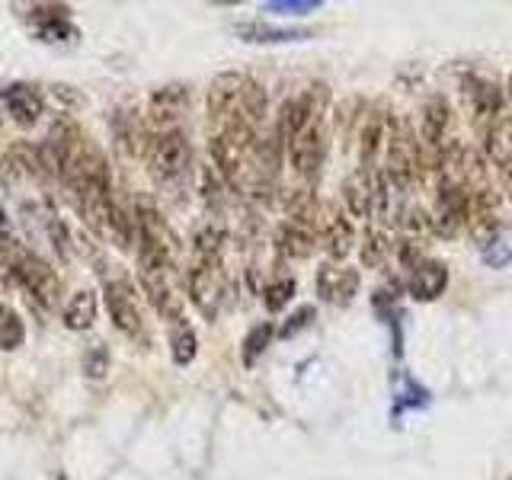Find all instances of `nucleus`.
Wrapping results in <instances>:
<instances>
[{
    "mask_svg": "<svg viewBox=\"0 0 512 480\" xmlns=\"http://www.w3.org/2000/svg\"><path fill=\"white\" fill-rule=\"evenodd\" d=\"M388 176L394 192H404L423 176V157H420V138L413 135L410 122L391 119L388 125V167L381 170Z\"/></svg>",
    "mask_w": 512,
    "mask_h": 480,
    "instance_id": "obj_1",
    "label": "nucleus"
},
{
    "mask_svg": "<svg viewBox=\"0 0 512 480\" xmlns=\"http://www.w3.org/2000/svg\"><path fill=\"white\" fill-rule=\"evenodd\" d=\"M84 135H80V128L74 119L68 116H58L52 122V128H48L45 141L39 144V157H42V170L58 176V180L68 183V176L77 164L80 151H84Z\"/></svg>",
    "mask_w": 512,
    "mask_h": 480,
    "instance_id": "obj_2",
    "label": "nucleus"
},
{
    "mask_svg": "<svg viewBox=\"0 0 512 480\" xmlns=\"http://www.w3.org/2000/svg\"><path fill=\"white\" fill-rule=\"evenodd\" d=\"M189 164H192V148H189L186 132L173 128V132L154 135L151 148H148V167L157 183H164V186L180 183L189 173Z\"/></svg>",
    "mask_w": 512,
    "mask_h": 480,
    "instance_id": "obj_3",
    "label": "nucleus"
},
{
    "mask_svg": "<svg viewBox=\"0 0 512 480\" xmlns=\"http://www.w3.org/2000/svg\"><path fill=\"white\" fill-rule=\"evenodd\" d=\"M10 272H13V279L42 304V308H55L58 304L61 279H58V272L42 260V256L26 253V250H13L10 253Z\"/></svg>",
    "mask_w": 512,
    "mask_h": 480,
    "instance_id": "obj_4",
    "label": "nucleus"
},
{
    "mask_svg": "<svg viewBox=\"0 0 512 480\" xmlns=\"http://www.w3.org/2000/svg\"><path fill=\"white\" fill-rule=\"evenodd\" d=\"M186 285H189V298L199 308V314L215 320L224 304V295H228V276H224L221 260H192Z\"/></svg>",
    "mask_w": 512,
    "mask_h": 480,
    "instance_id": "obj_5",
    "label": "nucleus"
},
{
    "mask_svg": "<svg viewBox=\"0 0 512 480\" xmlns=\"http://www.w3.org/2000/svg\"><path fill=\"white\" fill-rule=\"evenodd\" d=\"M468 186L455 176H439V192H436V205H432V231L439 237H455L464 224H468Z\"/></svg>",
    "mask_w": 512,
    "mask_h": 480,
    "instance_id": "obj_6",
    "label": "nucleus"
},
{
    "mask_svg": "<svg viewBox=\"0 0 512 480\" xmlns=\"http://www.w3.org/2000/svg\"><path fill=\"white\" fill-rule=\"evenodd\" d=\"M461 100H464V109H468V116L474 119V125L480 128H487L493 119H500L506 112L503 87L474 74L461 80Z\"/></svg>",
    "mask_w": 512,
    "mask_h": 480,
    "instance_id": "obj_7",
    "label": "nucleus"
},
{
    "mask_svg": "<svg viewBox=\"0 0 512 480\" xmlns=\"http://www.w3.org/2000/svg\"><path fill=\"white\" fill-rule=\"evenodd\" d=\"M288 160H292L295 173L301 180L314 183L317 180V170L324 164V128H320V119H314L308 128H301V132L288 141Z\"/></svg>",
    "mask_w": 512,
    "mask_h": 480,
    "instance_id": "obj_8",
    "label": "nucleus"
},
{
    "mask_svg": "<svg viewBox=\"0 0 512 480\" xmlns=\"http://www.w3.org/2000/svg\"><path fill=\"white\" fill-rule=\"evenodd\" d=\"M244 87H247V77L244 74H218L212 80V87H208V125L212 128H221L228 119L240 116V96H244Z\"/></svg>",
    "mask_w": 512,
    "mask_h": 480,
    "instance_id": "obj_9",
    "label": "nucleus"
},
{
    "mask_svg": "<svg viewBox=\"0 0 512 480\" xmlns=\"http://www.w3.org/2000/svg\"><path fill=\"white\" fill-rule=\"evenodd\" d=\"M106 308L112 324H116L125 336H141L144 333V320H141V308L135 298V288L128 279H112L106 282Z\"/></svg>",
    "mask_w": 512,
    "mask_h": 480,
    "instance_id": "obj_10",
    "label": "nucleus"
},
{
    "mask_svg": "<svg viewBox=\"0 0 512 480\" xmlns=\"http://www.w3.org/2000/svg\"><path fill=\"white\" fill-rule=\"evenodd\" d=\"M29 26L42 42H71L77 36L71 10L64 4H36L29 10Z\"/></svg>",
    "mask_w": 512,
    "mask_h": 480,
    "instance_id": "obj_11",
    "label": "nucleus"
},
{
    "mask_svg": "<svg viewBox=\"0 0 512 480\" xmlns=\"http://www.w3.org/2000/svg\"><path fill=\"white\" fill-rule=\"evenodd\" d=\"M189 106V90L183 84H167L151 93V103H148V116H151V125L157 132H173L176 122L186 112Z\"/></svg>",
    "mask_w": 512,
    "mask_h": 480,
    "instance_id": "obj_12",
    "label": "nucleus"
},
{
    "mask_svg": "<svg viewBox=\"0 0 512 480\" xmlns=\"http://www.w3.org/2000/svg\"><path fill=\"white\" fill-rule=\"evenodd\" d=\"M317 292L324 301L330 304H349L359 292V272L356 269H346V266H320L317 272Z\"/></svg>",
    "mask_w": 512,
    "mask_h": 480,
    "instance_id": "obj_13",
    "label": "nucleus"
},
{
    "mask_svg": "<svg viewBox=\"0 0 512 480\" xmlns=\"http://www.w3.org/2000/svg\"><path fill=\"white\" fill-rule=\"evenodd\" d=\"M448 285V269L439 260H420L407 279V292L416 301H436Z\"/></svg>",
    "mask_w": 512,
    "mask_h": 480,
    "instance_id": "obj_14",
    "label": "nucleus"
},
{
    "mask_svg": "<svg viewBox=\"0 0 512 480\" xmlns=\"http://www.w3.org/2000/svg\"><path fill=\"white\" fill-rule=\"evenodd\" d=\"M375 173L378 170L359 167L352 176H346V183H343V202L349 208V215L372 218V208H375Z\"/></svg>",
    "mask_w": 512,
    "mask_h": 480,
    "instance_id": "obj_15",
    "label": "nucleus"
},
{
    "mask_svg": "<svg viewBox=\"0 0 512 480\" xmlns=\"http://www.w3.org/2000/svg\"><path fill=\"white\" fill-rule=\"evenodd\" d=\"M484 151L493 167L512 173V112H503L484 128Z\"/></svg>",
    "mask_w": 512,
    "mask_h": 480,
    "instance_id": "obj_16",
    "label": "nucleus"
},
{
    "mask_svg": "<svg viewBox=\"0 0 512 480\" xmlns=\"http://www.w3.org/2000/svg\"><path fill=\"white\" fill-rule=\"evenodd\" d=\"M4 103H7V112H10V119L16 125H36L39 116H42V109H45V100H42V93L36 87H29V84H13L7 87L4 93Z\"/></svg>",
    "mask_w": 512,
    "mask_h": 480,
    "instance_id": "obj_17",
    "label": "nucleus"
},
{
    "mask_svg": "<svg viewBox=\"0 0 512 480\" xmlns=\"http://www.w3.org/2000/svg\"><path fill=\"white\" fill-rule=\"evenodd\" d=\"M317 247V231L308 228V224H298V221H285L279 224L276 231V250L288 260H308Z\"/></svg>",
    "mask_w": 512,
    "mask_h": 480,
    "instance_id": "obj_18",
    "label": "nucleus"
},
{
    "mask_svg": "<svg viewBox=\"0 0 512 480\" xmlns=\"http://www.w3.org/2000/svg\"><path fill=\"white\" fill-rule=\"evenodd\" d=\"M320 240H324V250L330 260H346L349 250L356 247V231L343 212H330L320 224Z\"/></svg>",
    "mask_w": 512,
    "mask_h": 480,
    "instance_id": "obj_19",
    "label": "nucleus"
},
{
    "mask_svg": "<svg viewBox=\"0 0 512 480\" xmlns=\"http://www.w3.org/2000/svg\"><path fill=\"white\" fill-rule=\"evenodd\" d=\"M388 125H391V119H384V112H368L362 135H359V167L375 170L372 164L381 151V144L388 141Z\"/></svg>",
    "mask_w": 512,
    "mask_h": 480,
    "instance_id": "obj_20",
    "label": "nucleus"
},
{
    "mask_svg": "<svg viewBox=\"0 0 512 480\" xmlns=\"http://www.w3.org/2000/svg\"><path fill=\"white\" fill-rule=\"evenodd\" d=\"M480 256L493 269H503L512 263V224H496V228L480 240Z\"/></svg>",
    "mask_w": 512,
    "mask_h": 480,
    "instance_id": "obj_21",
    "label": "nucleus"
},
{
    "mask_svg": "<svg viewBox=\"0 0 512 480\" xmlns=\"http://www.w3.org/2000/svg\"><path fill=\"white\" fill-rule=\"evenodd\" d=\"M221 250H224V228L218 221H205L192 234V260H221Z\"/></svg>",
    "mask_w": 512,
    "mask_h": 480,
    "instance_id": "obj_22",
    "label": "nucleus"
},
{
    "mask_svg": "<svg viewBox=\"0 0 512 480\" xmlns=\"http://www.w3.org/2000/svg\"><path fill=\"white\" fill-rule=\"evenodd\" d=\"M96 320V298L93 292H77L71 295V301L64 304V327L68 330H90Z\"/></svg>",
    "mask_w": 512,
    "mask_h": 480,
    "instance_id": "obj_23",
    "label": "nucleus"
},
{
    "mask_svg": "<svg viewBox=\"0 0 512 480\" xmlns=\"http://www.w3.org/2000/svg\"><path fill=\"white\" fill-rule=\"evenodd\" d=\"M237 32L247 42H301L311 36L308 29H276L266 23H244V26H237Z\"/></svg>",
    "mask_w": 512,
    "mask_h": 480,
    "instance_id": "obj_24",
    "label": "nucleus"
},
{
    "mask_svg": "<svg viewBox=\"0 0 512 480\" xmlns=\"http://www.w3.org/2000/svg\"><path fill=\"white\" fill-rule=\"evenodd\" d=\"M170 352H173V362H176V365H189L192 359H196L199 340H196V333H192V327H186V324H176V327H173Z\"/></svg>",
    "mask_w": 512,
    "mask_h": 480,
    "instance_id": "obj_25",
    "label": "nucleus"
},
{
    "mask_svg": "<svg viewBox=\"0 0 512 480\" xmlns=\"http://www.w3.org/2000/svg\"><path fill=\"white\" fill-rule=\"evenodd\" d=\"M391 253V240L381 228H368L362 237V263L365 266H381Z\"/></svg>",
    "mask_w": 512,
    "mask_h": 480,
    "instance_id": "obj_26",
    "label": "nucleus"
},
{
    "mask_svg": "<svg viewBox=\"0 0 512 480\" xmlns=\"http://www.w3.org/2000/svg\"><path fill=\"white\" fill-rule=\"evenodd\" d=\"M23 340H26V330H23L20 314L0 308V349L13 352V349L23 346Z\"/></svg>",
    "mask_w": 512,
    "mask_h": 480,
    "instance_id": "obj_27",
    "label": "nucleus"
},
{
    "mask_svg": "<svg viewBox=\"0 0 512 480\" xmlns=\"http://www.w3.org/2000/svg\"><path fill=\"white\" fill-rule=\"evenodd\" d=\"M272 324H256L250 333H247V340H244V365L250 368V365H256V359L263 356L266 352V346L272 343Z\"/></svg>",
    "mask_w": 512,
    "mask_h": 480,
    "instance_id": "obj_28",
    "label": "nucleus"
},
{
    "mask_svg": "<svg viewBox=\"0 0 512 480\" xmlns=\"http://www.w3.org/2000/svg\"><path fill=\"white\" fill-rule=\"evenodd\" d=\"M295 295V279L292 276H285V279H276V282H269L266 285V292H263V301H266V308L276 314L282 311L288 301H292Z\"/></svg>",
    "mask_w": 512,
    "mask_h": 480,
    "instance_id": "obj_29",
    "label": "nucleus"
},
{
    "mask_svg": "<svg viewBox=\"0 0 512 480\" xmlns=\"http://www.w3.org/2000/svg\"><path fill=\"white\" fill-rule=\"evenodd\" d=\"M116 141H119V148L125 151V154H135L138 151V122H135V116H122L116 119Z\"/></svg>",
    "mask_w": 512,
    "mask_h": 480,
    "instance_id": "obj_30",
    "label": "nucleus"
},
{
    "mask_svg": "<svg viewBox=\"0 0 512 480\" xmlns=\"http://www.w3.org/2000/svg\"><path fill=\"white\" fill-rule=\"evenodd\" d=\"M320 7V0H272L263 10L269 13H285V16H301V13H311Z\"/></svg>",
    "mask_w": 512,
    "mask_h": 480,
    "instance_id": "obj_31",
    "label": "nucleus"
},
{
    "mask_svg": "<svg viewBox=\"0 0 512 480\" xmlns=\"http://www.w3.org/2000/svg\"><path fill=\"white\" fill-rule=\"evenodd\" d=\"M106 365H109V356H106V349L96 343L93 349H90V356L84 359V368H87V375L90 378H100L103 372H106Z\"/></svg>",
    "mask_w": 512,
    "mask_h": 480,
    "instance_id": "obj_32",
    "label": "nucleus"
},
{
    "mask_svg": "<svg viewBox=\"0 0 512 480\" xmlns=\"http://www.w3.org/2000/svg\"><path fill=\"white\" fill-rule=\"evenodd\" d=\"M311 317H314V308H301L298 314L288 317V324L282 327V336H295L298 330H304V327L311 324Z\"/></svg>",
    "mask_w": 512,
    "mask_h": 480,
    "instance_id": "obj_33",
    "label": "nucleus"
},
{
    "mask_svg": "<svg viewBox=\"0 0 512 480\" xmlns=\"http://www.w3.org/2000/svg\"><path fill=\"white\" fill-rule=\"evenodd\" d=\"M16 244H13V228H10V218L7 212L0 208V253H13Z\"/></svg>",
    "mask_w": 512,
    "mask_h": 480,
    "instance_id": "obj_34",
    "label": "nucleus"
},
{
    "mask_svg": "<svg viewBox=\"0 0 512 480\" xmlns=\"http://www.w3.org/2000/svg\"><path fill=\"white\" fill-rule=\"evenodd\" d=\"M506 93H509V100H512V74H509V84H506Z\"/></svg>",
    "mask_w": 512,
    "mask_h": 480,
    "instance_id": "obj_35",
    "label": "nucleus"
}]
</instances>
